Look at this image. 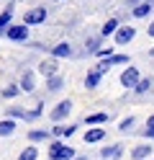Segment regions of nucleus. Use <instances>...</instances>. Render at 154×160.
Wrapping results in <instances>:
<instances>
[{
	"mask_svg": "<svg viewBox=\"0 0 154 160\" xmlns=\"http://www.w3.org/2000/svg\"><path fill=\"white\" fill-rule=\"evenodd\" d=\"M100 158L103 160H121L123 158V145H108V147H103L100 150Z\"/></svg>",
	"mask_w": 154,
	"mask_h": 160,
	"instance_id": "12",
	"label": "nucleus"
},
{
	"mask_svg": "<svg viewBox=\"0 0 154 160\" xmlns=\"http://www.w3.org/2000/svg\"><path fill=\"white\" fill-rule=\"evenodd\" d=\"M149 155H152V145H136L131 150V158L133 160H147Z\"/></svg>",
	"mask_w": 154,
	"mask_h": 160,
	"instance_id": "21",
	"label": "nucleus"
},
{
	"mask_svg": "<svg viewBox=\"0 0 154 160\" xmlns=\"http://www.w3.org/2000/svg\"><path fill=\"white\" fill-rule=\"evenodd\" d=\"M21 93H23V88H21V83H16V85H8V88H3V98H18Z\"/></svg>",
	"mask_w": 154,
	"mask_h": 160,
	"instance_id": "25",
	"label": "nucleus"
},
{
	"mask_svg": "<svg viewBox=\"0 0 154 160\" xmlns=\"http://www.w3.org/2000/svg\"><path fill=\"white\" fill-rule=\"evenodd\" d=\"M113 54V47H100L98 52H95V57H100V59H105V57H110Z\"/></svg>",
	"mask_w": 154,
	"mask_h": 160,
	"instance_id": "27",
	"label": "nucleus"
},
{
	"mask_svg": "<svg viewBox=\"0 0 154 160\" xmlns=\"http://www.w3.org/2000/svg\"><path fill=\"white\" fill-rule=\"evenodd\" d=\"M49 160H75L77 158V152H75V147H69L62 137H54L49 142Z\"/></svg>",
	"mask_w": 154,
	"mask_h": 160,
	"instance_id": "1",
	"label": "nucleus"
},
{
	"mask_svg": "<svg viewBox=\"0 0 154 160\" xmlns=\"http://www.w3.org/2000/svg\"><path fill=\"white\" fill-rule=\"evenodd\" d=\"M5 39H10V42H28V23H21V26L10 23L5 28Z\"/></svg>",
	"mask_w": 154,
	"mask_h": 160,
	"instance_id": "4",
	"label": "nucleus"
},
{
	"mask_svg": "<svg viewBox=\"0 0 154 160\" xmlns=\"http://www.w3.org/2000/svg\"><path fill=\"white\" fill-rule=\"evenodd\" d=\"M75 132H77V124H64V139H67V137H72Z\"/></svg>",
	"mask_w": 154,
	"mask_h": 160,
	"instance_id": "28",
	"label": "nucleus"
},
{
	"mask_svg": "<svg viewBox=\"0 0 154 160\" xmlns=\"http://www.w3.org/2000/svg\"><path fill=\"white\" fill-rule=\"evenodd\" d=\"M51 139H54V134H51V129H31L28 132V142H51Z\"/></svg>",
	"mask_w": 154,
	"mask_h": 160,
	"instance_id": "11",
	"label": "nucleus"
},
{
	"mask_svg": "<svg viewBox=\"0 0 154 160\" xmlns=\"http://www.w3.org/2000/svg\"><path fill=\"white\" fill-rule=\"evenodd\" d=\"M59 72V62H57V57L51 54L49 59H41L39 62V75L41 78H51V75H57Z\"/></svg>",
	"mask_w": 154,
	"mask_h": 160,
	"instance_id": "7",
	"label": "nucleus"
},
{
	"mask_svg": "<svg viewBox=\"0 0 154 160\" xmlns=\"http://www.w3.org/2000/svg\"><path fill=\"white\" fill-rule=\"evenodd\" d=\"M152 85H154V80H152V78H141L139 83L133 85V93H136V96H144V93H149V91H152Z\"/></svg>",
	"mask_w": 154,
	"mask_h": 160,
	"instance_id": "22",
	"label": "nucleus"
},
{
	"mask_svg": "<svg viewBox=\"0 0 154 160\" xmlns=\"http://www.w3.org/2000/svg\"><path fill=\"white\" fill-rule=\"evenodd\" d=\"M133 124H136V119H133V116H126V119L118 124V129H121V132H131V127H133Z\"/></svg>",
	"mask_w": 154,
	"mask_h": 160,
	"instance_id": "26",
	"label": "nucleus"
},
{
	"mask_svg": "<svg viewBox=\"0 0 154 160\" xmlns=\"http://www.w3.org/2000/svg\"><path fill=\"white\" fill-rule=\"evenodd\" d=\"M44 21H46V5H36L23 16V23H28V26H39Z\"/></svg>",
	"mask_w": 154,
	"mask_h": 160,
	"instance_id": "5",
	"label": "nucleus"
},
{
	"mask_svg": "<svg viewBox=\"0 0 154 160\" xmlns=\"http://www.w3.org/2000/svg\"><path fill=\"white\" fill-rule=\"evenodd\" d=\"M18 83H21V88H23V93H34V91H36V72H31V70H23Z\"/></svg>",
	"mask_w": 154,
	"mask_h": 160,
	"instance_id": "9",
	"label": "nucleus"
},
{
	"mask_svg": "<svg viewBox=\"0 0 154 160\" xmlns=\"http://www.w3.org/2000/svg\"><path fill=\"white\" fill-rule=\"evenodd\" d=\"M131 3H133V5H136V3H141V0H131Z\"/></svg>",
	"mask_w": 154,
	"mask_h": 160,
	"instance_id": "32",
	"label": "nucleus"
},
{
	"mask_svg": "<svg viewBox=\"0 0 154 160\" xmlns=\"http://www.w3.org/2000/svg\"><path fill=\"white\" fill-rule=\"evenodd\" d=\"M69 114H72V101H59L54 108H51V114H49V116H51V122L57 124V122H64Z\"/></svg>",
	"mask_w": 154,
	"mask_h": 160,
	"instance_id": "6",
	"label": "nucleus"
},
{
	"mask_svg": "<svg viewBox=\"0 0 154 160\" xmlns=\"http://www.w3.org/2000/svg\"><path fill=\"white\" fill-rule=\"evenodd\" d=\"M5 116H13V119H23V122H36L41 116V103H36L34 108H23V106H13V108H5Z\"/></svg>",
	"mask_w": 154,
	"mask_h": 160,
	"instance_id": "2",
	"label": "nucleus"
},
{
	"mask_svg": "<svg viewBox=\"0 0 154 160\" xmlns=\"http://www.w3.org/2000/svg\"><path fill=\"white\" fill-rule=\"evenodd\" d=\"M100 39H103V36H90L87 42H85V52H87V54H95L98 49H100Z\"/></svg>",
	"mask_w": 154,
	"mask_h": 160,
	"instance_id": "24",
	"label": "nucleus"
},
{
	"mask_svg": "<svg viewBox=\"0 0 154 160\" xmlns=\"http://www.w3.org/2000/svg\"><path fill=\"white\" fill-rule=\"evenodd\" d=\"M105 134H108V129H103V124H100V127H90L82 139H85V145H98L105 139Z\"/></svg>",
	"mask_w": 154,
	"mask_h": 160,
	"instance_id": "8",
	"label": "nucleus"
},
{
	"mask_svg": "<svg viewBox=\"0 0 154 160\" xmlns=\"http://www.w3.org/2000/svg\"><path fill=\"white\" fill-rule=\"evenodd\" d=\"M100 80H103V72H100L98 67L87 70V75H85V88H87V91H95V88L100 85Z\"/></svg>",
	"mask_w": 154,
	"mask_h": 160,
	"instance_id": "14",
	"label": "nucleus"
},
{
	"mask_svg": "<svg viewBox=\"0 0 154 160\" xmlns=\"http://www.w3.org/2000/svg\"><path fill=\"white\" fill-rule=\"evenodd\" d=\"M118 26H121L118 18H108V21L103 23V28H100V36H103V39H105V36H113V34L118 31Z\"/></svg>",
	"mask_w": 154,
	"mask_h": 160,
	"instance_id": "20",
	"label": "nucleus"
},
{
	"mask_svg": "<svg viewBox=\"0 0 154 160\" xmlns=\"http://www.w3.org/2000/svg\"><path fill=\"white\" fill-rule=\"evenodd\" d=\"M152 11H154V0H141V3H136V5H133L131 16H133V18H147Z\"/></svg>",
	"mask_w": 154,
	"mask_h": 160,
	"instance_id": "13",
	"label": "nucleus"
},
{
	"mask_svg": "<svg viewBox=\"0 0 154 160\" xmlns=\"http://www.w3.org/2000/svg\"><path fill=\"white\" fill-rule=\"evenodd\" d=\"M147 34H149V36H154V21H152V23L147 26Z\"/></svg>",
	"mask_w": 154,
	"mask_h": 160,
	"instance_id": "31",
	"label": "nucleus"
},
{
	"mask_svg": "<svg viewBox=\"0 0 154 160\" xmlns=\"http://www.w3.org/2000/svg\"><path fill=\"white\" fill-rule=\"evenodd\" d=\"M75 160H87V158H75Z\"/></svg>",
	"mask_w": 154,
	"mask_h": 160,
	"instance_id": "33",
	"label": "nucleus"
},
{
	"mask_svg": "<svg viewBox=\"0 0 154 160\" xmlns=\"http://www.w3.org/2000/svg\"><path fill=\"white\" fill-rule=\"evenodd\" d=\"M13 13H16V3H8L5 11L0 13V28H8L10 21H13Z\"/></svg>",
	"mask_w": 154,
	"mask_h": 160,
	"instance_id": "18",
	"label": "nucleus"
},
{
	"mask_svg": "<svg viewBox=\"0 0 154 160\" xmlns=\"http://www.w3.org/2000/svg\"><path fill=\"white\" fill-rule=\"evenodd\" d=\"M144 137H149V139H154V129H144Z\"/></svg>",
	"mask_w": 154,
	"mask_h": 160,
	"instance_id": "30",
	"label": "nucleus"
},
{
	"mask_svg": "<svg viewBox=\"0 0 154 160\" xmlns=\"http://www.w3.org/2000/svg\"><path fill=\"white\" fill-rule=\"evenodd\" d=\"M62 88H64V78H62L59 72L51 75V78H46V91H49V93H59Z\"/></svg>",
	"mask_w": 154,
	"mask_h": 160,
	"instance_id": "17",
	"label": "nucleus"
},
{
	"mask_svg": "<svg viewBox=\"0 0 154 160\" xmlns=\"http://www.w3.org/2000/svg\"><path fill=\"white\" fill-rule=\"evenodd\" d=\"M16 132V119L8 116V119H0V137H10Z\"/></svg>",
	"mask_w": 154,
	"mask_h": 160,
	"instance_id": "19",
	"label": "nucleus"
},
{
	"mask_svg": "<svg viewBox=\"0 0 154 160\" xmlns=\"http://www.w3.org/2000/svg\"><path fill=\"white\" fill-rule=\"evenodd\" d=\"M147 129H154V114H152V116L147 119Z\"/></svg>",
	"mask_w": 154,
	"mask_h": 160,
	"instance_id": "29",
	"label": "nucleus"
},
{
	"mask_svg": "<svg viewBox=\"0 0 154 160\" xmlns=\"http://www.w3.org/2000/svg\"><path fill=\"white\" fill-rule=\"evenodd\" d=\"M108 119H110L108 111H95V114H87L85 116V124L87 127H100V124H108Z\"/></svg>",
	"mask_w": 154,
	"mask_h": 160,
	"instance_id": "15",
	"label": "nucleus"
},
{
	"mask_svg": "<svg viewBox=\"0 0 154 160\" xmlns=\"http://www.w3.org/2000/svg\"><path fill=\"white\" fill-rule=\"evenodd\" d=\"M39 158V147H36V142H31L26 150H21L18 152V160H36Z\"/></svg>",
	"mask_w": 154,
	"mask_h": 160,
	"instance_id": "23",
	"label": "nucleus"
},
{
	"mask_svg": "<svg viewBox=\"0 0 154 160\" xmlns=\"http://www.w3.org/2000/svg\"><path fill=\"white\" fill-rule=\"evenodd\" d=\"M133 36H136L133 26H118V31L113 34V42H116V47H126V44L133 42Z\"/></svg>",
	"mask_w": 154,
	"mask_h": 160,
	"instance_id": "3",
	"label": "nucleus"
},
{
	"mask_svg": "<svg viewBox=\"0 0 154 160\" xmlns=\"http://www.w3.org/2000/svg\"><path fill=\"white\" fill-rule=\"evenodd\" d=\"M51 54H54L57 59H64V57H72V47H69V42H59V44H54L49 49Z\"/></svg>",
	"mask_w": 154,
	"mask_h": 160,
	"instance_id": "16",
	"label": "nucleus"
},
{
	"mask_svg": "<svg viewBox=\"0 0 154 160\" xmlns=\"http://www.w3.org/2000/svg\"><path fill=\"white\" fill-rule=\"evenodd\" d=\"M0 34H5V28H0Z\"/></svg>",
	"mask_w": 154,
	"mask_h": 160,
	"instance_id": "34",
	"label": "nucleus"
},
{
	"mask_svg": "<svg viewBox=\"0 0 154 160\" xmlns=\"http://www.w3.org/2000/svg\"><path fill=\"white\" fill-rule=\"evenodd\" d=\"M139 80H141V78H139V70H136V67H126V70L121 72V85H123V88H133Z\"/></svg>",
	"mask_w": 154,
	"mask_h": 160,
	"instance_id": "10",
	"label": "nucleus"
}]
</instances>
